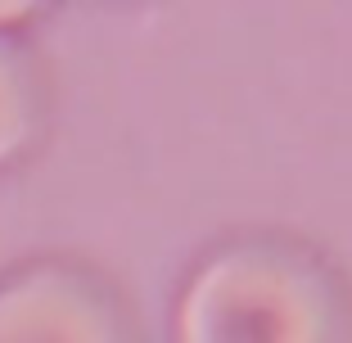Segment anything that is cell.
Listing matches in <instances>:
<instances>
[{"label":"cell","mask_w":352,"mask_h":343,"mask_svg":"<svg viewBox=\"0 0 352 343\" xmlns=\"http://www.w3.org/2000/svg\"><path fill=\"white\" fill-rule=\"evenodd\" d=\"M176 343H352V280L298 235L226 239L181 294Z\"/></svg>","instance_id":"6da1fadb"},{"label":"cell","mask_w":352,"mask_h":343,"mask_svg":"<svg viewBox=\"0 0 352 343\" xmlns=\"http://www.w3.org/2000/svg\"><path fill=\"white\" fill-rule=\"evenodd\" d=\"M0 343H131V325L100 280L41 267L0 289Z\"/></svg>","instance_id":"7a4b0ae2"},{"label":"cell","mask_w":352,"mask_h":343,"mask_svg":"<svg viewBox=\"0 0 352 343\" xmlns=\"http://www.w3.org/2000/svg\"><path fill=\"white\" fill-rule=\"evenodd\" d=\"M36 73L23 45L0 36V163L14 158L36 131Z\"/></svg>","instance_id":"3957f363"},{"label":"cell","mask_w":352,"mask_h":343,"mask_svg":"<svg viewBox=\"0 0 352 343\" xmlns=\"http://www.w3.org/2000/svg\"><path fill=\"white\" fill-rule=\"evenodd\" d=\"M28 14H32V5H0V27H5V23L28 19Z\"/></svg>","instance_id":"277c9868"}]
</instances>
